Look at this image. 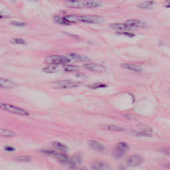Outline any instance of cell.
Wrapping results in <instances>:
<instances>
[{
    "instance_id": "25",
    "label": "cell",
    "mask_w": 170,
    "mask_h": 170,
    "mask_svg": "<svg viewBox=\"0 0 170 170\" xmlns=\"http://www.w3.org/2000/svg\"><path fill=\"white\" fill-rule=\"evenodd\" d=\"M64 70L66 72H77L80 70L79 67L73 65V64H64Z\"/></svg>"
},
{
    "instance_id": "11",
    "label": "cell",
    "mask_w": 170,
    "mask_h": 170,
    "mask_svg": "<svg viewBox=\"0 0 170 170\" xmlns=\"http://www.w3.org/2000/svg\"><path fill=\"white\" fill-rule=\"evenodd\" d=\"M54 156L59 162L64 165H70L71 164V158L67 155L64 154V153H55Z\"/></svg>"
},
{
    "instance_id": "28",
    "label": "cell",
    "mask_w": 170,
    "mask_h": 170,
    "mask_svg": "<svg viewBox=\"0 0 170 170\" xmlns=\"http://www.w3.org/2000/svg\"><path fill=\"white\" fill-rule=\"evenodd\" d=\"M106 84H104L102 83H94L92 84H90L88 86L89 88H92V89H97L99 88H103V87H106Z\"/></svg>"
},
{
    "instance_id": "34",
    "label": "cell",
    "mask_w": 170,
    "mask_h": 170,
    "mask_svg": "<svg viewBox=\"0 0 170 170\" xmlns=\"http://www.w3.org/2000/svg\"><path fill=\"white\" fill-rule=\"evenodd\" d=\"M163 152H165V153H167V154L170 155V149H165Z\"/></svg>"
},
{
    "instance_id": "36",
    "label": "cell",
    "mask_w": 170,
    "mask_h": 170,
    "mask_svg": "<svg viewBox=\"0 0 170 170\" xmlns=\"http://www.w3.org/2000/svg\"><path fill=\"white\" fill-rule=\"evenodd\" d=\"M31 1H37V0H31Z\"/></svg>"
},
{
    "instance_id": "26",
    "label": "cell",
    "mask_w": 170,
    "mask_h": 170,
    "mask_svg": "<svg viewBox=\"0 0 170 170\" xmlns=\"http://www.w3.org/2000/svg\"><path fill=\"white\" fill-rule=\"evenodd\" d=\"M54 20L56 23L60 24V25H70V23L64 19V17H62L59 15H55L54 17Z\"/></svg>"
},
{
    "instance_id": "2",
    "label": "cell",
    "mask_w": 170,
    "mask_h": 170,
    "mask_svg": "<svg viewBox=\"0 0 170 170\" xmlns=\"http://www.w3.org/2000/svg\"><path fill=\"white\" fill-rule=\"evenodd\" d=\"M71 59L65 56L53 55L47 56L44 60V63L47 64H52V65L58 66L60 64H66L69 63Z\"/></svg>"
},
{
    "instance_id": "21",
    "label": "cell",
    "mask_w": 170,
    "mask_h": 170,
    "mask_svg": "<svg viewBox=\"0 0 170 170\" xmlns=\"http://www.w3.org/2000/svg\"><path fill=\"white\" fill-rule=\"evenodd\" d=\"M15 136V132L7 128H0V136L3 137H13Z\"/></svg>"
},
{
    "instance_id": "4",
    "label": "cell",
    "mask_w": 170,
    "mask_h": 170,
    "mask_svg": "<svg viewBox=\"0 0 170 170\" xmlns=\"http://www.w3.org/2000/svg\"><path fill=\"white\" fill-rule=\"evenodd\" d=\"M79 22L97 24L104 21V18L100 15H79Z\"/></svg>"
},
{
    "instance_id": "37",
    "label": "cell",
    "mask_w": 170,
    "mask_h": 170,
    "mask_svg": "<svg viewBox=\"0 0 170 170\" xmlns=\"http://www.w3.org/2000/svg\"><path fill=\"white\" fill-rule=\"evenodd\" d=\"M169 95H170V90H169Z\"/></svg>"
},
{
    "instance_id": "5",
    "label": "cell",
    "mask_w": 170,
    "mask_h": 170,
    "mask_svg": "<svg viewBox=\"0 0 170 170\" xmlns=\"http://www.w3.org/2000/svg\"><path fill=\"white\" fill-rule=\"evenodd\" d=\"M144 161L143 157L137 154H133L129 156L126 159V164L129 166L136 167L139 166L141 164H142Z\"/></svg>"
},
{
    "instance_id": "19",
    "label": "cell",
    "mask_w": 170,
    "mask_h": 170,
    "mask_svg": "<svg viewBox=\"0 0 170 170\" xmlns=\"http://www.w3.org/2000/svg\"><path fill=\"white\" fill-rule=\"evenodd\" d=\"M154 6L153 1H145L137 4V7L141 10H151Z\"/></svg>"
},
{
    "instance_id": "29",
    "label": "cell",
    "mask_w": 170,
    "mask_h": 170,
    "mask_svg": "<svg viewBox=\"0 0 170 170\" xmlns=\"http://www.w3.org/2000/svg\"><path fill=\"white\" fill-rule=\"evenodd\" d=\"M15 160L19 161H28L30 160V158L29 157H27V156H19L16 157Z\"/></svg>"
},
{
    "instance_id": "15",
    "label": "cell",
    "mask_w": 170,
    "mask_h": 170,
    "mask_svg": "<svg viewBox=\"0 0 170 170\" xmlns=\"http://www.w3.org/2000/svg\"><path fill=\"white\" fill-rule=\"evenodd\" d=\"M125 23H126L129 27H131L132 28L145 27V23L144 21H140V20H138V19H128Z\"/></svg>"
},
{
    "instance_id": "30",
    "label": "cell",
    "mask_w": 170,
    "mask_h": 170,
    "mask_svg": "<svg viewBox=\"0 0 170 170\" xmlns=\"http://www.w3.org/2000/svg\"><path fill=\"white\" fill-rule=\"evenodd\" d=\"M12 25H14L16 27H23L25 26L26 24L25 23H22V22H18V21H12L11 23Z\"/></svg>"
},
{
    "instance_id": "7",
    "label": "cell",
    "mask_w": 170,
    "mask_h": 170,
    "mask_svg": "<svg viewBox=\"0 0 170 170\" xmlns=\"http://www.w3.org/2000/svg\"><path fill=\"white\" fill-rule=\"evenodd\" d=\"M84 67L86 68V69L95 72H103L106 70L105 67L100 64H97V63H87L84 65Z\"/></svg>"
},
{
    "instance_id": "24",
    "label": "cell",
    "mask_w": 170,
    "mask_h": 170,
    "mask_svg": "<svg viewBox=\"0 0 170 170\" xmlns=\"http://www.w3.org/2000/svg\"><path fill=\"white\" fill-rule=\"evenodd\" d=\"M43 72H46V73H55V72L58 71V68L55 65H52V64H48L47 67L43 68Z\"/></svg>"
},
{
    "instance_id": "20",
    "label": "cell",
    "mask_w": 170,
    "mask_h": 170,
    "mask_svg": "<svg viewBox=\"0 0 170 170\" xmlns=\"http://www.w3.org/2000/svg\"><path fill=\"white\" fill-rule=\"evenodd\" d=\"M83 2L84 7L95 8L100 7L101 6V3L99 2L96 1V0H84Z\"/></svg>"
},
{
    "instance_id": "16",
    "label": "cell",
    "mask_w": 170,
    "mask_h": 170,
    "mask_svg": "<svg viewBox=\"0 0 170 170\" xmlns=\"http://www.w3.org/2000/svg\"><path fill=\"white\" fill-rule=\"evenodd\" d=\"M101 128L105 129V130L110 132H124L126 130V129L122 127L113 124H105L101 126Z\"/></svg>"
},
{
    "instance_id": "10",
    "label": "cell",
    "mask_w": 170,
    "mask_h": 170,
    "mask_svg": "<svg viewBox=\"0 0 170 170\" xmlns=\"http://www.w3.org/2000/svg\"><path fill=\"white\" fill-rule=\"evenodd\" d=\"M110 27L111 29L116 30V31H127V30H130L132 28L128 25L126 23H112L110 25Z\"/></svg>"
},
{
    "instance_id": "14",
    "label": "cell",
    "mask_w": 170,
    "mask_h": 170,
    "mask_svg": "<svg viewBox=\"0 0 170 170\" xmlns=\"http://www.w3.org/2000/svg\"><path fill=\"white\" fill-rule=\"evenodd\" d=\"M68 56H69V57L72 60L79 62H88L89 60H90V59H89L88 56L78 53H75V52L68 54Z\"/></svg>"
},
{
    "instance_id": "35",
    "label": "cell",
    "mask_w": 170,
    "mask_h": 170,
    "mask_svg": "<svg viewBox=\"0 0 170 170\" xmlns=\"http://www.w3.org/2000/svg\"><path fill=\"white\" fill-rule=\"evenodd\" d=\"M4 17H5V16H4V15H3V14L0 13V19H3V18H4Z\"/></svg>"
},
{
    "instance_id": "31",
    "label": "cell",
    "mask_w": 170,
    "mask_h": 170,
    "mask_svg": "<svg viewBox=\"0 0 170 170\" xmlns=\"http://www.w3.org/2000/svg\"><path fill=\"white\" fill-rule=\"evenodd\" d=\"M4 149H5V150H6L7 152H13L15 150V148L14 147L10 146V145H7V146L4 148Z\"/></svg>"
},
{
    "instance_id": "27",
    "label": "cell",
    "mask_w": 170,
    "mask_h": 170,
    "mask_svg": "<svg viewBox=\"0 0 170 170\" xmlns=\"http://www.w3.org/2000/svg\"><path fill=\"white\" fill-rule=\"evenodd\" d=\"M11 43L15 44H25V41L21 38H14L11 40Z\"/></svg>"
},
{
    "instance_id": "33",
    "label": "cell",
    "mask_w": 170,
    "mask_h": 170,
    "mask_svg": "<svg viewBox=\"0 0 170 170\" xmlns=\"http://www.w3.org/2000/svg\"><path fill=\"white\" fill-rule=\"evenodd\" d=\"M164 6L166 8L170 9V0H165L164 2Z\"/></svg>"
},
{
    "instance_id": "12",
    "label": "cell",
    "mask_w": 170,
    "mask_h": 170,
    "mask_svg": "<svg viewBox=\"0 0 170 170\" xmlns=\"http://www.w3.org/2000/svg\"><path fill=\"white\" fill-rule=\"evenodd\" d=\"M91 167L93 169H96V170H105V169H109L110 168L107 163L103 162V161H93V162L91 164Z\"/></svg>"
},
{
    "instance_id": "32",
    "label": "cell",
    "mask_w": 170,
    "mask_h": 170,
    "mask_svg": "<svg viewBox=\"0 0 170 170\" xmlns=\"http://www.w3.org/2000/svg\"><path fill=\"white\" fill-rule=\"evenodd\" d=\"M119 34L126 35V36H128V37H133V34L128 33V32H120V33H119Z\"/></svg>"
},
{
    "instance_id": "1",
    "label": "cell",
    "mask_w": 170,
    "mask_h": 170,
    "mask_svg": "<svg viewBox=\"0 0 170 170\" xmlns=\"http://www.w3.org/2000/svg\"><path fill=\"white\" fill-rule=\"evenodd\" d=\"M0 110L11 113V114L22 116H28L30 115L29 112H27L21 108L15 106V105L13 104L2 102H0Z\"/></svg>"
},
{
    "instance_id": "3",
    "label": "cell",
    "mask_w": 170,
    "mask_h": 170,
    "mask_svg": "<svg viewBox=\"0 0 170 170\" xmlns=\"http://www.w3.org/2000/svg\"><path fill=\"white\" fill-rule=\"evenodd\" d=\"M80 84V82L71 80H63L52 83V87L56 89H71L77 87Z\"/></svg>"
},
{
    "instance_id": "6",
    "label": "cell",
    "mask_w": 170,
    "mask_h": 170,
    "mask_svg": "<svg viewBox=\"0 0 170 170\" xmlns=\"http://www.w3.org/2000/svg\"><path fill=\"white\" fill-rule=\"evenodd\" d=\"M129 149V145L125 142H120L116 146L114 151V156L116 158H121Z\"/></svg>"
},
{
    "instance_id": "13",
    "label": "cell",
    "mask_w": 170,
    "mask_h": 170,
    "mask_svg": "<svg viewBox=\"0 0 170 170\" xmlns=\"http://www.w3.org/2000/svg\"><path fill=\"white\" fill-rule=\"evenodd\" d=\"M122 68H125L128 71L135 72H140L142 71V68L140 67L137 64H135L133 63H122L121 64Z\"/></svg>"
},
{
    "instance_id": "9",
    "label": "cell",
    "mask_w": 170,
    "mask_h": 170,
    "mask_svg": "<svg viewBox=\"0 0 170 170\" xmlns=\"http://www.w3.org/2000/svg\"><path fill=\"white\" fill-rule=\"evenodd\" d=\"M65 6L68 7L73 8V9H82L84 8L83 2L79 0H67Z\"/></svg>"
},
{
    "instance_id": "22",
    "label": "cell",
    "mask_w": 170,
    "mask_h": 170,
    "mask_svg": "<svg viewBox=\"0 0 170 170\" xmlns=\"http://www.w3.org/2000/svg\"><path fill=\"white\" fill-rule=\"evenodd\" d=\"M64 17L70 24L71 23H79V15H67L65 16H64Z\"/></svg>"
},
{
    "instance_id": "18",
    "label": "cell",
    "mask_w": 170,
    "mask_h": 170,
    "mask_svg": "<svg viewBox=\"0 0 170 170\" xmlns=\"http://www.w3.org/2000/svg\"><path fill=\"white\" fill-rule=\"evenodd\" d=\"M89 145L95 150L97 152H103L104 150V146L102 144H100L99 141H97L96 140H90L89 141Z\"/></svg>"
},
{
    "instance_id": "23",
    "label": "cell",
    "mask_w": 170,
    "mask_h": 170,
    "mask_svg": "<svg viewBox=\"0 0 170 170\" xmlns=\"http://www.w3.org/2000/svg\"><path fill=\"white\" fill-rule=\"evenodd\" d=\"M52 146L55 149L61 152H66L68 150V148L65 145L60 142H59V141H54V142L52 143Z\"/></svg>"
},
{
    "instance_id": "17",
    "label": "cell",
    "mask_w": 170,
    "mask_h": 170,
    "mask_svg": "<svg viewBox=\"0 0 170 170\" xmlns=\"http://www.w3.org/2000/svg\"><path fill=\"white\" fill-rule=\"evenodd\" d=\"M128 133L133 136L136 137H150L152 136V133H149L146 132H144L142 130H129Z\"/></svg>"
},
{
    "instance_id": "8",
    "label": "cell",
    "mask_w": 170,
    "mask_h": 170,
    "mask_svg": "<svg viewBox=\"0 0 170 170\" xmlns=\"http://www.w3.org/2000/svg\"><path fill=\"white\" fill-rule=\"evenodd\" d=\"M16 87V84L11 80L6 78H0V88L5 89L13 88Z\"/></svg>"
}]
</instances>
